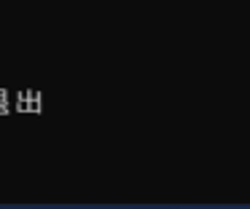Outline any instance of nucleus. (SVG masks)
<instances>
[{
  "mask_svg": "<svg viewBox=\"0 0 250 209\" xmlns=\"http://www.w3.org/2000/svg\"><path fill=\"white\" fill-rule=\"evenodd\" d=\"M17 113H43V94L41 91H19Z\"/></svg>",
  "mask_w": 250,
  "mask_h": 209,
  "instance_id": "nucleus-1",
  "label": "nucleus"
},
{
  "mask_svg": "<svg viewBox=\"0 0 250 209\" xmlns=\"http://www.w3.org/2000/svg\"><path fill=\"white\" fill-rule=\"evenodd\" d=\"M8 113H11V99L6 89H0V115H8Z\"/></svg>",
  "mask_w": 250,
  "mask_h": 209,
  "instance_id": "nucleus-2",
  "label": "nucleus"
}]
</instances>
